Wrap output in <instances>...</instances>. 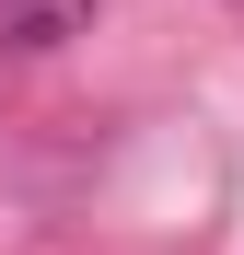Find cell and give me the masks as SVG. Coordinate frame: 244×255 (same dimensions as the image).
I'll return each instance as SVG.
<instances>
[{
  "label": "cell",
  "instance_id": "6da1fadb",
  "mask_svg": "<svg viewBox=\"0 0 244 255\" xmlns=\"http://www.w3.org/2000/svg\"><path fill=\"white\" fill-rule=\"evenodd\" d=\"M93 23V0H0V47H70Z\"/></svg>",
  "mask_w": 244,
  "mask_h": 255
}]
</instances>
